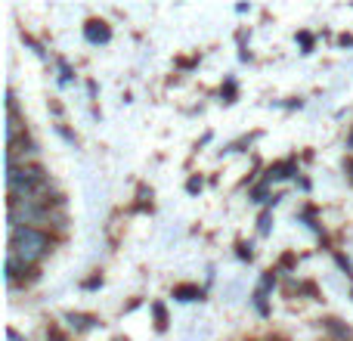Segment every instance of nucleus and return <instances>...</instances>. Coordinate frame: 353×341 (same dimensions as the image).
Returning <instances> with one entry per match:
<instances>
[{
  "mask_svg": "<svg viewBox=\"0 0 353 341\" xmlns=\"http://www.w3.org/2000/svg\"><path fill=\"white\" fill-rule=\"evenodd\" d=\"M50 251V236L37 226H10V255L22 264H37Z\"/></svg>",
  "mask_w": 353,
  "mask_h": 341,
  "instance_id": "1",
  "label": "nucleus"
},
{
  "mask_svg": "<svg viewBox=\"0 0 353 341\" xmlns=\"http://www.w3.org/2000/svg\"><path fill=\"white\" fill-rule=\"evenodd\" d=\"M84 35H87V41L90 43H105L112 37V31H109V25L105 22H97V19H93V22H87Z\"/></svg>",
  "mask_w": 353,
  "mask_h": 341,
  "instance_id": "2",
  "label": "nucleus"
},
{
  "mask_svg": "<svg viewBox=\"0 0 353 341\" xmlns=\"http://www.w3.org/2000/svg\"><path fill=\"white\" fill-rule=\"evenodd\" d=\"M174 298L176 301H199L201 298V289L199 286H176L174 289Z\"/></svg>",
  "mask_w": 353,
  "mask_h": 341,
  "instance_id": "3",
  "label": "nucleus"
},
{
  "mask_svg": "<svg viewBox=\"0 0 353 341\" xmlns=\"http://www.w3.org/2000/svg\"><path fill=\"white\" fill-rule=\"evenodd\" d=\"M323 326H325V329H329L335 338H344V341L350 338V329H347V326H341V320H325Z\"/></svg>",
  "mask_w": 353,
  "mask_h": 341,
  "instance_id": "4",
  "label": "nucleus"
},
{
  "mask_svg": "<svg viewBox=\"0 0 353 341\" xmlns=\"http://www.w3.org/2000/svg\"><path fill=\"white\" fill-rule=\"evenodd\" d=\"M68 323H72L74 329H90V326H97V320H93V317H81V313H68Z\"/></svg>",
  "mask_w": 353,
  "mask_h": 341,
  "instance_id": "5",
  "label": "nucleus"
},
{
  "mask_svg": "<svg viewBox=\"0 0 353 341\" xmlns=\"http://www.w3.org/2000/svg\"><path fill=\"white\" fill-rule=\"evenodd\" d=\"M152 311H155V317H159V329H165V326H168V313H165V307H161V304H152Z\"/></svg>",
  "mask_w": 353,
  "mask_h": 341,
  "instance_id": "6",
  "label": "nucleus"
},
{
  "mask_svg": "<svg viewBox=\"0 0 353 341\" xmlns=\"http://www.w3.org/2000/svg\"><path fill=\"white\" fill-rule=\"evenodd\" d=\"M186 189H189V193H199V189H201V180H189Z\"/></svg>",
  "mask_w": 353,
  "mask_h": 341,
  "instance_id": "7",
  "label": "nucleus"
},
{
  "mask_svg": "<svg viewBox=\"0 0 353 341\" xmlns=\"http://www.w3.org/2000/svg\"><path fill=\"white\" fill-rule=\"evenodd\" d=\"M270 230V214H263L261 217V233H267Z\"/></svg>",
  "mask_w": 353,
  "mask_h": 341,
  "instance_id": "8",
  "label": "nucleus"
},
{
  "mask_svg": "<svg viewBox=\"0 0 353 341\" xmlns=\"http://www.w3.org/2000/svg\"><path fill=\"white\" fill-rule=\"evenodd\" d=\"M47 341H65V338H62V335H56V332H50Z\"/></svg>",
  "mask_w": 353,
  "mask_h": 341,
  "instance_id": "9",
  "label": "nucleus"
},
{
  "mask_svg": "<svg viewBox=\"0 0 353 341\" xmlns=\"http://www.w3.org/2000/svg\"><path fill=\"white\" fill-rule=\"evenodd\" d=\"M347 174H350V177H353V159H350V162H347Z\"/></svg>",
  "mask_w": 353,
  "mask_h": 341,
  "instance_id": "10",
  "label": "nucleus"
},
{
  "mask_svg": "<svg viewBox=\"0 0 353 341\" xmlns=\"http://www.w3.org/2000/svg\"><path fill=\"white\" fill-rule=\"evenodd\" d=\"M118 341H124V338H118Z\"/></svg>",
  "mask_w": 353,
  "mask_h": 341,
  "instance_id": "11",
  "label": "nucleus"
}]
</instances>
